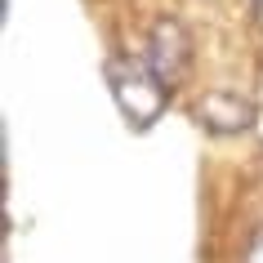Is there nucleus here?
Returning <instances> with one entry per match:
<instances>
[{
	"instance_id": "obj_4",
	"label": "nucleus",
	"mask_w": 263,
	"mask_h": 263,
	"mask_svg": "<svg viewBox=\"0 0 263 263\" xmlns=\"http://www.w3.org/2000/svg\"><path fill=\"white\" fill-rule=\"evenodd\" d=\"M246 263H263V232L250 241V250H246Z\"/></svg>"
},
{
	"instance_id": "obj_5",
	"label": "nucleus",
	"mask_w": 263,
	"mask_h": 263,
	"mask_svg": "<svg viewBox=\"0 0 263 263\" xmlns=\"http://www.w3.org/2000/svg\"><path fill=\"white\" fill-rule=\"evenodd\" d=\"M254 5H259V9H263V0H254Z\"/></svg>"
},
{
	"instance_id": "obj_2",
	"label": "nucleus",
	"mask_w": 263,
	"mask_h": 263,
	"mask_svg": "<svg viewBox=\"0 0 263 263\" xmlns=\"http://www.w3.org/2000/svg\"><path fill=\"white\" fill-rule=\"evenodd\" d=\"M143 63L161 76V81L174 89V85L187 81V71L196 63V45H192V31L183 27L179 18H156L152 31H147V49H143Z\"/></svg>"
},
{
	"instance_id": "obj_3",
	"label": "nucleus",
	"mask_w": 263,
	"mask_h": 263,
	"mask_svg": "<svg viewBox=\"0 0 263 263\" xmlns=\"http://www.w3.org/2000/svg\"><path fill=\"white\" fill-rule=\"evenodd\" d=\"M192 116H196V125H201L205 134L232 139V134H246V129H254V121H259V107H254L246 94H236V89H210V94L196 98Z\"/></svg>"
},
{
	"instance_id": "obj_1",
	"label": "nucleus",
	"mask_w": 263,
	"mask_h": 263,
	"mask_svg": "<svg viewBox=\"0 0 263 263\" xmlns=\"http://www.w3.org/2000/svg\"><path fill=\"white\" fill-rule=\"evenodd\" d=\"M107 89H111V98H116L121 116L134 125V129L156 125L165 116V107H170V94H174L143 58H121V54L107 58Z\"/></svg>"
}]
</instances>
